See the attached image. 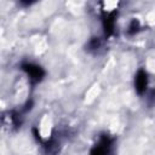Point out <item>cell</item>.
Segmentation results:
<instances>
[{
	"label": "cell",
	"instance_id": "3957f363",
	"mask_svg": "<svg viewBox=\"0 0 155 155\" xmlns=\"http://www.w3.org/2000/svg\"><path fill=\"white\" fill-rule=\"evenodd\" d=\"M134 86H136V91L139 94L145 92L147 86H148V75L144 70H139L137 73L136 79H134Z\"/></svg>",
	"mask_w": 155,
	"mask_h": 155
},
{
	"label": "cell",
	"instance_id": "6da1fadb",
	"mask_svg": "<svg viewBox=\"0 0 155 155\" xmlns=\"http://www.w3.org/2000/svg\"><path fill=\"white\" fill-rule=\"evenodd\" d=\"M22 68L27 73V75L29 76V79H30L31 82H39L44 78V75H45V71H44V69L41 67L35 65V64H31V63L23 64Z\"/></svg>",
	"mask_w": 155,
	"mask_h": 155
},
{
	"label": "cell",
	"instance_id": "277c9868",
	"mask_svg": "<svg viewBox=\"0 0 155 155\" xmlns=\"http://www.w3.org/2000/svg\"><path fill=\"white\" fill-rule=\"evenodd\" d=\"M103 27L105 30L107 35H110L113 33V28H114V13H107L103 17Z\"/></svg>",
	"mask_w": 155,
	"mask_h": 155
},
{
	"label": "cell",
	"instance_id": "7a4b0ae2",
	"mask_svg": "<svg viewBox=\"0 0 155 155\" xmlns=\"http://www.w3.org/2000/svg\"><path fill=\"white\" fill-rule=\"evenodd\" d=\"M111 144H113V139L109 138L108 136H103V137L101 138L99 143L96 144V145L91 149L90 155H108L109 151H110Z\"/></svg>",
	"mask_w": 155,
	"mask_h": 155
}]
</instances>
